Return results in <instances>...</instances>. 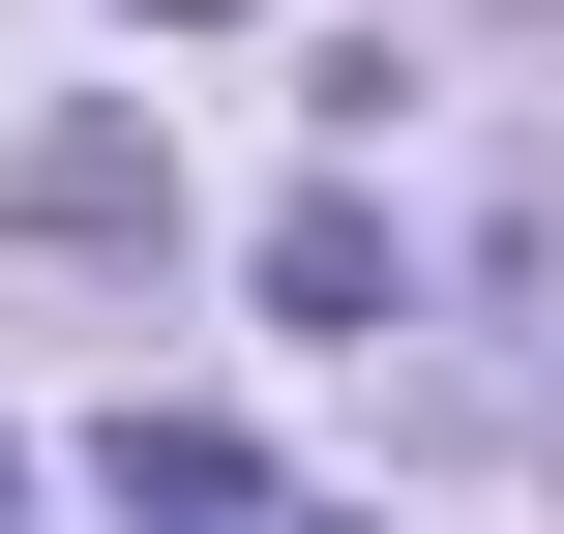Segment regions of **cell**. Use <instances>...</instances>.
Masks as SVG:
<instances>
[{"label":"cell","mask_w":564,"mask_h":534,"mask_svg":"<svg viewBox=\"0 0 564 534\" xmlns=\"http://www.w3.org/2000/svg\"><path fill=\"white\" fill-rule=\"evenodd\" d=\"M30 238H178V149L149 119H30Z\"/></svg>","instance_id":"cell-1"},{"label":"cell","mask_w":564,"mask_h":534,"mask_svg":"<svg viewBox=\"0 0 564 534\" xmlns=\"http://www.w3.org/2000/svg\"><path fill=\"white\" fill-rule=\"evenodd\" d=\"M119 505L149 534H268V446H238V416H119Z\"/></svg>","instance_id":"cell-2"},{"label":"cell","mask_w":564,"mask_h":534,"mask_svg":"<svg viewBox=\"0 0 564 534\" xmlns=\"http://www.w3.org/2000/svg\"><path fill=\"white\" fill-rule=\"evenodd\" d=\"M268 327H387V208H297L268 238Z\"/></svg>","instance_id":"cell-3"},{"label":"cell","mask_w":564,"mask_h":534,"mask_svg":"<svg viewBox=\"0 0 564 534\" xmlns=\"http://www.w3.org/2000/svg\"><path fill=\"white\" fill-rule=\"evenodd\" d=\"M149 30H238V0H149Z\"/></svg>","instance_id":"cell-4"},{"label":"cell","mask_w":564,"mask_h":534,"mask_svg":"<svg viewBox=\"0 0 564 534\" xmlns=\"http://www.w3.org/2000/svg\"><path fill=\"white\" fill-rule=\"evenodd\" d=\"M0 534H30V476H0Z\"/></svg>","instance_id":"cell-5"}]
</instances>
